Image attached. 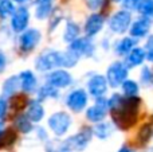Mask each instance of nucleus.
Listing matches in <instances>:
<instances>
[{
	"mask_svg": "<svg viewBox=\"0 0 153 152\" xmlns=\"http://www.w3.org/2000/svg\"><path fill=\"white\" fill-rule=\"evenodd\" d=\"M36 135L40 142H47L48 140V135H47V132L45 131V128H36Z\"/></svg>",
	"mask_w": 153,
	"mask_h": 152,
	"instance_id": "obj_37",
	"label": "nucleus"
},
{
	"mask_svg": "<svg viewBox=\"0 0 153 152\" xmlns=\"http://www.w3.org/2000/svg\"><path fill=\"white\" fill-rule=\"evenodd\" d=\"M121 88H122V92H124V94L126 97H134V96H137L138 90H140V88H138V83L136 82V81H133V80H126L121 85Z\"/></svg>",
	"mask_w": 153,
	"mask_h": 152,
	"instance_id": "obj_28",
	"label": "nucleus"
},
{
	"mask_svg": "<svg viewBox=\"0 0 153 152\" xmlns=\"http://www.w3.org/2000/svg\"><path fill=\"white\" fill-rule=\"evenodd\" d=\"M128 66L122 62H114L109 66L108 73H106V81L108 85L111 88H118L125 81L128 80Z\"/></svg>",
	"mask_w": 153,
	"mask_h": 152,
	"instance_id": "obj_6",
	"label": "nucleus"
},
{
	"mask_svg": "<svg viewBox=\"0 0 153 152\" xmlns=\"http://www.w3.org/2000/svg\"><path fill=\"white\" fill-rule=\"evenodd\" d=\"M105 24V18L101 13H91L89 18L86 19L85 23V34L87 38H93L103 28Z\"/></svg>",
	"mask_w": 153,
	"mask_h": 152,
	"instance_id": "obj_14",
	"label": "nucleus"
},
{
	"mask_svg": "<svg viewBox=\"0 0 153 152\" xmlns=\"http://www.w3.org/2000/svg\"><path fill=\"white\" fill-rule=\"evenodd\" d=\"M40 39H42V34L39 30L36 28H27L23 32L19 34L18 46L19 50L23 54H28L39 45Z\"/></svg>",
	"mask_w": 153,
	"mask_h": 152,
	"instance_id": "obj_4",
	"label": "nucleus"
},
{
	"mask_svg": "<svg viewBox=\"0 0 153 152\" xmlns=\"http://www.w3.org/2000/svg\"><path fill=\"white\" fill-rule=\"evenodd\" d=\"M85 1H86L87 7H89L90 10L95 11V10H98V8L102 7L103 0H85Z\"/></svg>",
	"mask_w": 153,
	"mask_h": 152,
	"instance_id": "obj_35",
	"label": "nucleus"
},
{
	"mask_svg": "<svg viewBox=\"0 0 153 152\" xmlns=\"http://www.w3.org/2000/svg\"><path fill=\"white\" fill-rule=\"evenodd\" d=\"M152 27V22L149 18H138L137 20H134L129 27V32L132 35V38L137 39V38H144L149 34Z\"/></svg>",
	"mask_w": 153,
	"mask_h": 152,
	"instance_id": "obj_15",
	"label": "nucleus"
},
{
	"mask_svg": "<svg viewBox=\"0 0 153 152\" xmlns=\"http://www.w3.org/2000/svg\"><path fill=\"white\" fill-rule=\"evenodd\" d=\"M87 100L89 96L83 89H74L73 92H70L66 97V105L70 110L75 113H79L86 108L87 105Z\"/></svg>",
	"mask_w": 153,
	"mask_h": 152,
	"instance_id": "obj_10",
	"label": "nucleus"
},
{
	"mask_svg": "<svg viewBox=\"0 0 153 152\" xmlns=\"http://www.w3.org/2000/svg\"><path fill=\"white\" fill-rule=\"evenodd\" d=\"M141 100L137 96L126 97L122 94H113L108 100V108L111 113L114 124L122 131H128L134 125L140 110Z\"/></svg>",
	"mask_w": 153,
	"mask_h": 152,
	"instance_id": "obj_1",
	"label": "nucleus"
},
{
	"mask_svg": "<svg viewBox=\"0 0 153 152\" xmlns=\"http://www.w3.org/2000/svg\"><path fill=\"white\" fill-rule=\"evenodd\" d=\"M15 5L12 0H0V19H5L8 16H12L15 12Z\"/></svg>",
	"mask_w": 153,
	"mask_h": 152,
	"instance_id": "obj_29",
	"label": "nucleus"
},
{
	"mask_svg": "<svg viewBox=\"0 0 153 152\" xmlns=\"http://www.w3.org/2000/svg\"><path fill=\"white\" fill-rule=\"evenodd\" d=\"M69 50L75 53L76 55L81 57H91L95 51V46L91 42V39L87 37H79L74 42L69 45Z\"/></svg>",
	"mask_w": 153,
	"mask_h": 152,
	"instance_id": "obj_11",
	"label": "nucleus"
},
{
	"mask_svg": "<svg viewBox=\"0 0 153 152\" xmlns=\"http://www.w3.org/2000/svg\"><path fill=\"white\" fill-rule=\"evenodd\" d=\"M108 88L109 85L105 75L95 74L87 81V92L94 98H100V97L105 96V93L108 92Z\"/></svg>",
	"mask_w": 153,
	"mask_h": 152,
	"instance_id": "obj_13",
	"label": "nucleus"
},
{
	"mask_svg": "<svg viewBox=\"0 0 153 152\" xmlns=\"http://www.w3.org/2000/svg\"><path fill=\"white\" fill-rule=\"evenodd\" d=\"M7 110H8V104H7V100L4 97H0V121L4 118V116L7 115Z\"/></svg>",
	"mask_w": 153,
	"mask_h": 152,
	"instance_id": "obj_34",
	"label": "nucleus"
},
{
	"mask_svg": "<svg viewBox=\"0 0 153 152\" xmlns=\"http://www.w3.org/2000/svg\"><path fill=\"white\" fill-rule=\"evenodd\" d=\"M132 24V13L126 10H120L109 19L108 26L113 34H124Z\"/></svg>",
	"mask_w": 153,
	"mask_h": 152,
	"instance_id": "obj_5",
	"label": "nucleus"
},
{
	"mask_svg": "<svg viewBox=\"0 0 153 152\" xmlns=\"http://www.w3.org/2000/svg\"><path fill=\"white\" fill-rule=\"evenodd\" d=\"M5 67H7V57H5L4 51L0 48V74L4 73Z\"/></svg>",
	"mask_w": 153,
	"mask_h": 152,
	"instance_id": "obj_36",
	"label": "nucleus"
},
{
	"mask_svg": "<svg viewBox=\"0 0 153 152\" xmlns=\"http://www.w3.org/2000/svg\"><path fill=\"white\" fill-rule=\"evenodd\" d=\"M134 47H136V39L132 37H126L117 42L116 53L118 54V55H128Z\"/></svg>",
	"mask_w": 153,
	"mask_h": 152,
	"instance_id": "obj_21",
	"label": "nucleus"
},
{
	"mask_svg": "<svg viewBox=\"0 0 153 152\" xmlns=\"http://www.w3.org/2000/svg\"><path fill=\"white\" fill-rule=\"evenodd\" d=\"M145 57L148 61L153 62V35L148 38L146 40V45H145Z\"/></svg>",
	"mask_w": 153,
	"mask_h": 152,
	"instance_id": "obj_32",
	"label": "nucleus"
},
{
	"mask_svg": "<svg viewBox=\"0 0 153 152\" xmlns=\"http://www.w3.org/2000/svg\"><path fill=\"white\" fill-rule=\"evenodd\" d=\"M91 136H93V129L83 128L82 131H79L78 133L70 136L63 144L66 145L69 150H71L73 152H82L89 145L90 140H91Z\"/></svg>",
	"mask_w": 153,
	"mask_h": 152,
	"instance_id": "obj_7",
	"label": "nucleus"
},
{
	"mask_svg": "<svg viewBox=\"0 0 153 152\" xmlns=\"http://www.w3.org/2000/svg\"><path fill=\"white\" fill-rule=\"evenodd\" d=\"M30 22V11L27 7L20 5L19 8H16L13 15L11 16V28L15 32L20 34L24 30H27Z\"/></svg>",
	"mask_w": 153,
	"mask_h": 152,
	"instance_id": "obj_12",
	"label": "nucleus"
},
{
	"mask_svg": "<svg viewBox=\"0 0 153 152\" xmlns=\"http://www.w3.org/2000/svg\"><path fill=\"white\" fill-rule=\"evenodd\" d=\"M13 125H15L16 131L20 132V133H30V132L34 129V127H32V123L28 120V117H27L26 115L18 116V117L15 118V123H13Z\"/></svg>",
	"mask_w": 153,
	"mask_h": 152,
	"instance_id": "obj_26",
	"label": "nucleus"
},
{
	"mask_svg": "<svg viewBox=\"0 0 153 152\" xmlns=\"http://www.w3.org/2000/svg\"><path fill=\"white\" fill-rule=\"evenodd\" d=\"M61 55L62 51H56V50L45 51L40 55H38V58L35 59V69L42 73L56 70L58 67H61Z\"/></svg>",
	"mask_w": 153,
	"mask_h": 152,
	"instance_id": "obj_2",
	"label": "nucleus"
},
{
	"mask_svg": "<svg viewBox=\"0 0 153 152\" xmlns=\"http://www.w3.org/2000/svg\"><path fill=\"white\" fill-rule=\"evenodd\" d=\"M108 100L105 97H100V98H95V104L93 107L87 108L86 110V118L90 123H101L103 121V118L108 115Z\"/></svg>",
	"mask_w": 153,
	"mask_h": 152,
	"instance_id": "obj_9",
	"label": "nucleus"
},
{
	"mask_svg": "<svg viewBox=\"0 0 153 152\" xmlns=\"http://www.w3.org/2000/svg\"><path fill=\"white\" fill-rule=\"evenodd\" d=\"M18 135L13 129H5L0 133V150H8L15 144Z\"/></svg>",
	"mask_w": 153,
	"mask_h": 152,
	"instance_id": "obj_22",
	"label": "nucleus"
},
{
	"mask_svg": "<svg viewBox=\"0 0 153 152\" xmlns=\"http://www.w3.org/2000/svg\"><path fill=\"white\" fill-rule=\"evenodd\" d=\"M19 81H20V89L26 93H34L38 90V80L36 75L31 70H23L20 72Z\"/></svg>",
	"mask_w": 153,
	"mask_h": 152,
	"instance_id": "obj_16",
	"label": "nucleus"
},
{
	"mask_svg": "<svg viewBox=\"0 0 153 152\" xmlns=\"http://www.w3.org/2000/svg\"><path fill=\"white\" fill-rule=\"evenodd\" d=\"M13 1L19 3V4H23V3H26V1H27V0H13Z\"/></svg>",
	"mask_w": 153,
	"mask_h": 152,
	"instance_id": "obj_41",
	"label": "nucleus"
},
{
	"mask_svg": "<svg viewBox=\"0 0 153 152\" xmlns=\"http://www.w3.org/2000/svg\"><path fill=\"white\" fill-rule=\"evenodd\" d=\"M141 0H124V7L126 11H133V10H137L138 4H140Z\"/></svg>",
	"mask_w": 153,
	"mask_h": 152,
	"instance_id": "obj_33",
	"label": "nucleus"
},
{
	"mask_svg": "<svg viewBox=\"0 0 153 152\" xmlns=\"http://www.w3.org/2000/svg\"><path fill=\"white\" fill-rule=\"evenodd\" d=\"M145 50L141 47H134L129 54L126 55V63L128 67H136V66H140L141 63L144 62L145 59Z\"/></svg>",
	"mask_w": 153,
	"mask_h": 152,
	"instance_id": "obj_20",
	"label": "nucleus"
},
{
	"mask_svg": "<svg viewBox=\"0 0 153 152\" xmlns=\"http://www.w3.org/2000/svg\"><path fill=\"white\" fill-rule=\"evenodd\" d=\"M111 132H113L111 124L105 123V121H101V123L95 124V127L93 128V135H95L101 140H106L108 137H110Z\"/></svg>",
	"mask_w": 153,
	"mask_h": 152,
	"instance_id": "obj_24",
	"label": "nucleus"
},
{
	"mask_svg": "<svg viewBox=\"0 0 153 152\" xmlns=\"http://www.w3.org/2000/svg\"><path fill=\"white\" fill-rule=\"evenodd\" d=\"M73 82V77L69 72L63 69H56L50 72L46 75V83L55 89H65L67 86H70Z\"/></svg>",
	"mask_w": 153,
	"mask_h": 152,
	"instance_id": "obj_8",
	"label": "nucleus"
},
{
	"mask_svg": "<svg viewBox=\"0 0 153 152\" xmlns=\"http://www.w3.org/2000/svg\"><path fill=\"white\" fill-rule=\"evenodd\" d=\"M20 89V81H19V75H12V77L7 78L3 83V97H12L16 94V92Z\"/></svg>",
	"mask_w": 153,
	"mask_h": 152,
	"instance_id": "obj_19",
	"label": "nucleus"
},
{
	"mask_svg": "<svg viewBox=\"0 0 153 152\" xmlns=\"http://www.w3.org/2000/svg\"><path fill=\"white\" fill-rule=\"evenodd\" d=\"M118 152H134V151L130 150L129 147H121V148L118 150Z\"/></svg>",
	"mask_w": 153,
	"mask_h": 152,
	"instance_id": "obj_39",
	"label": "nucleus"
},
{
	"mask_svg": "<svg viewBox=\"0 0 153 152\" xmlns=\"http://www.w3.org/2000/svg\"><path fill=\"white\" fill-rule=\"evenodd\" d=\"M141 82H143L144 85H149V83L153 82V73L148 66H145L141 70Z\"/></svg>",
	"mask_w": 153,
	"mask_h": 152,
	"instance_id": "obj_31",
	"label": "nucleus"
},
{
	"mask_svg": "<svg viewBox=\"0 0 153 152\" xmlns=\"http://www.w3.org/2000/svg\"><path fill=\"white\" fill-rule=\"evenodd\" d=\"M4 131V124H3V121H0V133Z\"/></svg>",
	"mask_w": 153,
	"mask_h": 152,
	"instance_id": "obj_40",
	"label": "nucleus"
},
{
	"mask_svg": "<svg viewBox=\"0 0 153 152\" xmlns=\"http://www.w3.org/2000/svg\"><path fill=\"white\" fill-rule=\"evenodd\" d=\"M113 1H117V3H120V1H124V0H113Z\"/></svg>",
	"mask_w": 153,
	"mask_h": 152,
	"instance_id": "obj_42",
	"label": "nucleus"
},
{
	"mask_svg": "<svg viewBox=\"0 0 153 152\" xmlns=\"http://www.w3.org/2000/svg\"><path fill=\"white\" fill-rule=\"evenodd\" d=\"M71 124H73L71 116L67 112H63V110L53 113V115L50 116V118H48V128L58 137L66 135L67 132H69Z\"/></svg>",
	"mask_w": 153,
	"mask_h": 152,
	"instance_id": "obj_3",
	"label": "nucleus"
},
{
	"mask_svg": "<svg viewBox=\"0 0 153 152\" xmlns=\"http://www.w3.org/2000/svg\"><path fill=\"white\" fill-rule=\"evenodd\" d=\"M54 0H35V16L39 20L47 19L53 12Z\"/></svg>",
	"mask_w": 153,
	"mask_h": 152,
	"instance_id": "obj_18",
	"label": "nucleus"
},
{
	"mask_svg": "<svg viewBox=\"0 0 153 152\" xmlns=\"http://www.w3.org/2000/svg\"><path fill=\"white\" fill-rule=\"evenodd\" d=\"M151 135H152V131H151V127H149V125H145V127H143V128H141L140 136H144L145 142L149 139V137H151Z\"/></svg>",
	"mask_w": 153,
	"mask_h": 152,
	"instance_id": "obj_38",
	"label": "nucleus"
},
{
	"mask_svg": "<svg viewBox=\"0 0 153 152\" xmlns=\"http://www.w3.org/2000/svg\"><path fill=\"white\" fill-rule=\"evenodd\" d=\"M38 101H40L42 102L43 100H47V98H58L59 97V90L58 89H55V88H53V86H50V85H43V86H40L39 89H38Z\"/></svg>",
	"mask_w": 153,
	"mask_h": 152,
	"instance_id": "obj_25",
	"label": "nucleus"
},
{
	"mask_svg": "<svg viewBox=\"0 0 153 152\" xmlns=\"http://www.w3.org/2000/svg\"><path fill=\"white\" fill-rule=\"evenodd\" d=\"M79 61V57L75 53L67 50V51H62L61 55V67H74L76 65V62Z\"/></svg>",
	"mask_w": 153,
	"mask_h": 152,
	"instance_id": "obj_27",
	"label": "nucleus"
},
{
	"mask_svg": "<svg viewBox=\"0 0 153 152\" xmlns=\"http://www.w3.org/2000/svg\"><path fill=\"white\" fill-rule=\"evenodd\" d=\"M137 11L144 18H153V0H141Z\"/></svg>",
	"mask_w": 153,
	"mask_h": 152,
	"instance_id": "obj_30",
	"label": "nucleus"
},
{
	"mask_svg": "<svg viewBox=\"0 0 153 152\" xmlns=\"http://www.w3.org/2000/svg\"><path fill=\"white\" fill-rule=\"evenodd\" d=\"M79 32H81V28L79 26L75 23V22H67L66 27H65V32H63V39L65 42H67L70 45L71 42H74L76 38H79Z\"/></svg>",
	"mask_w": 153,
	"mask_h": 152,
	"instance_id": "obj_23",
	"label": "nucleus"
},
{
	"mask_svg": "<svg viewBox=\"0 0 153 152\" xmlns=\"http://www.w3.org/2000/svg\"><path fill=\"white\" fill-rule=\"evenodd\" d=\"M45 108H43L42 102L38 100H31L27 104V110H26V116L28 117V120L32 124L40 123L45 117Z\"/></svg>",
	"mask_w": 153,
	"mask_h": 152,
	"instance_id": "obj_17",
	"label": "nucleus"
}]
</instances>
